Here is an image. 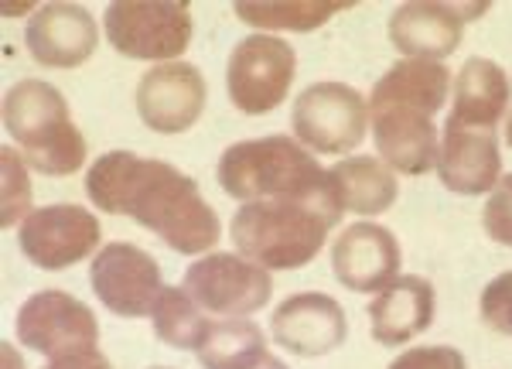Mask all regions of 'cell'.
I'll return each instance as SVG.
<instances>
[{
	"label": "cell",
	"instance_id": "6da1fadb",
	"mask_svg": "<svg viewBox=\"0 0 512 369\" xmlns=\"http://www.w3.org/2000/svg\"><path fill=\"white\" fill-rule=\"evenodd\" d=\"M86 195L110 216H130L161 236L175 253L195 257L219 243L222 223L202 199L195 178L168 161H147L134 151L103 154L86 175Z\"/></svg>",
	"mask_w": 512,
	"mask_h": 369
},
{
	"label": "cell",
	"instance_id": "7a4b0ae2",
	"mask_svg": "<svg viewBox=\"0 0 512 369\" xmlns=\"http://www.w3.org/2000/svg\"><path fill=\"white\" fill-rule=\"evenodd\" d=\"M451 72L441 62L400 59L373 86L369 113L379 158L400 175H427L437 168L434 113L448 103Z\"/></svg>",
	"mask_w": 512,
	"mask_h": 369
},
{
	"label": "cell",
	"instance_id": "3957f363",
	"mask_svg": "<svg viewBox=\"0 0 512 369\" xmlns=\"http://www.w3.org/2000/svg\"><path fill=\"white\" fill-rule=\"evenodd\" d=\"M342 212V199L246 202L233 216V243L239 257L267 270H301L321 253Z\"/></svg>",
	"mask_w": 512,
	"mask_h": 369
},
{
	"label": "cell",
	"instance_id": "277c9868",
	"mask_svg": "<svg viewBox=\"0 0 512 369\" xmlns=\"http://www.w3.org/2000/svg\"><path fill=\"white\" fill-rule=\"evenodd\" d=\"M216 175L222 192L243 205L263 199H338L332 171L321 168L301 141L284 134L226 147Z\"/></svg>",
	"mask_w": 512,
	"mask_h": 369
},
{
	"label": "cell",
	"instance_id": "5b68a950",
	"mask_svg": "<svg viewBox=\"0 0 512 369\" xmlns=\"http://www.w3.org/2000/svg\"><path fill=\"white\" fill-rule=\"evenodd\" d=\"M4 130L18 141L21 158L41 175H76L86 164V137L69 117V103L52 82L21 79L4 96Z\"/></svg>",
	"mask_w": 512,
	"mask_h": 369
},
{
	"label": "cell",
	"instance_id": "8992f818",
	"mask_svg": "<svg viewBox=\"0 0 512 369\" xmlns=\"http://www.w3.org/2000/svg\"><path fill=\"white\" fill-rule=\"evenodd\" d=\"M103 28L123 59L168 65L192 41V7L181 0H113Z\"/></svg>",
	"mask_w": 512,
	"mask_h": 369
},
{
	"label": "cell",
	"instance_id": "52a82bcc",
	"mask_svg": "<svg viewBox=\"0 0 512 369\" xmlns=\"http://www.w3.org/2000/svg\"><path fill=\"white\" fill-rule=\"evenodd\" d=\"M291 127L308 151L349 154L366 137L369 106L345 82H315L294 100Z\"/></svg>",
	"mask_w": 512,
	"mask_h": 369
},
{
	"label": "cell",
	"instance_id": "ba28073f",
	"mask_svg": "<svg viewBox=\"0 0 512 369\" xmlns=\"http://www.w3.org/2000/svg\"><path fill=\"white\" fill-rule=\"evenodd\" d=\"M297 76L294 45L274 35H250L243 38L229 55L226 86L229 100L236 110L260 117V113L277 110L291 93V82Z\"/></svg>",
	"mask_w": 512,
	"mask_h": 369
},
{
	"label": "cell",
	"instance_id": "9c48e42d",
	"mask_svg": "<svg viewBox=\"0 0 512 369\" xmlns=\"http://www.w3.org/2000/svg\"><path fill=\"white\" fill-rule=\"evenodd\" d=\"M185 287L192 301L209 315L219 318H246L260 311L274 294L270 270L239 257V253H209L188 267Z\"/></svg>",
	"mask_w": 512,
	"mask_h": 369
},
{
	"label": "cell",
	"instance_id": "30bf717a",
	"mask_svg": "<svg viewBox=\"0 0 512 369\" xmlns=\"http://www.w3.org/2000/svg\"><path fill=\"white\" fill-rule=\"evenodd\" d=\"M18 339L31 352H41L48 359L76 356V352L96 349L99 325L89 305L65 291H38L18 311Z\"/></svg>",
	"mask_w": 512,
	"mask_h": 369
},
{
	"label": "cell",
	"instance_id": "8fae6325",
	"mask_svg": "<svg viewBox=\"0 0 512 369\" xmlns=\"http://www.w3.org/2000/svg\"><path fill=\"white\" fill-rule=\"evenodd\" d=\"M89 284L103 301V308H110L120 318L151 315L164 294L158 260L134 243H106L93 260Z\"/></svg>",
	"mask_w": 512,
	"mask_h": 369
},
{
	"label": "cell",
	"instance_id": "7c38bea8",
	"mask_svg": "<svg viewBox=\"0 0 512 369\" xmlns=\"http://www.w3.org/2000/svg\"><path fill=\"white\" fill-rule=\"evenodd\" d=\"M18 246L28 264L41 270H65L99 246V219L82 205H45L18 226Z\"/></svg>",
	"mask_w": 512,
	"mask_h": 369
},
{
	"label": "cell",
	"instance_id": "4fadbf2b",
	"mask_svg": "<svg viewBox=\"0 0 512 369\" xmlns=\"http://www.w3.org/2000/svg\"><path fill=\"white\" fill-rule=\"evenodd\" d=\"M205 93L209 89L195 65H154L137 86V113L154 134H185L202 117Z\"/></svg>",
	"mask_w": 512,
	"mask_h": 369
},
{
	"label": "cell",
	"instance_id": "5bb4252c",
	"mask_svg": "<svg viewBox=\"0 0 512 369\" xmlns=\"http://www.w3.org/2000/svg\"><path fill=\"white\" fill-rule=\"evenodd\" d=\"M24 45L31 59L48 69H76L89 62L99 45L96 18L82 4H41L28 18L24 28Z\"/></svg>",
	"mask_w": 512,
	"mask_h": 369
},
{
	"label": "cell",
	"instance_id": "9a60e30c",
	"mask_svg": "<svg viewBox=\"0 0 512 369\" xmlns=\"http://www.w3.org/2000/svg\"><path fill=\"white\" fill-rule=\"evenodd\" d=\"M274 342L301 359H318L335 352L349 335V322L345 311L335 298L321 291H304L287 298L284 305L274 311Z\"/></svg>",
	"mask_w": 512,
	"mask_h": 369
},
{
	"label": "cell",
	"instance_id": "2e32d148",
	"mask_svg": "<svg viewBox=\"0 0 512 369\" xmlns=\"http://www.w3.org/2000/svg\"><path fill=\"white\" fill-rule=\"evenodd\" d=\"M465 7L441 0H410L390 18V41L400 55L420 62H441L458 52L465 38Z\"/></svg>",
	"mask_w": 512,
	"mask_h": 369
},
{
	"label": "cell",
	"instance_id": "e0dca14e",
	"mask_svg": "<svg viewBox=\"0 0 512 369\" xmlns=\"http://www.w3.org/2000/svg\"><path fill=\"white\" fill-rule=\"evenodd\" d=\"M335 277L349 291L379 294L386 284L396 281L400 270V243L386 226L355 223L345 229L332 246Z\"/></svg>",
	"mask_w": 512,
	"mask_h": 369
},
{
	"label": "cell",
	"instance_id": "ac0fdd59",
	"mask_svg": "<svg viewBox=\"0 0 512 369\" xmlns=\"http://www.w3.org/2000/svg\"><path fill=\"white\" fill-rule=\"evenodd\" d=\"M437 175L448 192L458 195H485L502 178V154L495 130L461 127L444 123V141L437 154Z\"/></svg>",
	"mask_w": 512,
	"mask_h": 369
},
{
	"label": "cell",
	"instance_id": "d6986e66",
	"mask_svg": "<svg viewBox=\"0 0 512 369\" xmlns=\"http://www.w3.org/2000/svg\"><path fill=\"white\" fill-rule=\"evenodd\" d=\"M437 311V294L431 281L417 274H403L393 284H386L383 291L369 305V332L379 346H403V342L417 339L420 332H427Z\"/></svg>",
	"mask_w": 512,
	"mask_h": 369
},
{
	"label": "cell",
	"instance_id": "ffe728a7",
	"mask_svg": "<svg viewBox=\"0 0 512 369\" xmlns=\"http://www.w3.org/2000/svg\"><path fill=\"white\" fill-rule=\"evenodd\" d=\"M512 100L509 76L502 72L499 62L492 59H468L461 65L458 82H454V106L451 123L478 130H495V123L506 117Z\"/></svg>",
	"mask_w": 512,
	"mask_h": 369
},
{
	"label": "cell",
	"instance_id": "44dd1931",
	"mask_svg": "<svg viewBox=\"0 0 512 369\" xmlns=\"http://www.w3.org/2000/svg\"><path fill=\"white\" fill-rule=\"evenodd\" d=\"M338 199L349 212H359V216H379V212H390L396 195H400V185H396L393 171L386 168L383 161L369 158V154H359V158L338 161L332 168Z\"/></svg>",
	"mask_w": 512,
	"mask_h": 369
},
{
	"label": "cell",
	"instance_id": "7402d4cb",
	"mask_svg": "<svg viewBox=\"0 0 512 369\" xmlns=\"http://www.w3.org/2000/svg\"><path fill=\"white\" fill-rule=\"evenodd\" d=\"M267 356V335L250 318L216 322L205 335V342L198 346V363L205 369H253Z\"/></svg>",
	"mask_w": 512,
	"mask_h": 369
},
{
	"label": "cell",
	"instance_id": "603a6c76",
	"mask_svg": "<svg viewBox=\"0 0 512 369\" xmlns=\"http://www.w3.org/2000/svg\"><path fill=\"white\" fill-rule=\"evenodd\" d=\"M352 0H308V4H256V0H236L233 11L236 18L250 28L260 31H315L321 24H328L335 14L349 11Z\"/></svg>",
	"mask_w": 512,
	"mask_h": 369
},
{
	"label": "cell",
	"instance_id": "cb8c5ba5",
	"mask_svg": "<svg viewBox=\"0 0 512 369\" xmlns=\"http://www.w3.org/2000/svg\"><path fill=\"white\" fill-rule=\"evenodd\" d=\"M151 325L164 346L192 352H198V346H202L212 328V322H205L202 308L195 305L185 287H164V294L151 311Z\"/></svg>",
	"mask_w": 512,
	"mask_h": 369
},
{
	"label": "cell",
	"instance_id": "d4e9b609",
	"mask_svg": "<svg viewBox=\"0 0 512 369\" xmlns=\"http://www.w3.org/2000/svg\"><path fill=\"white\" fill-rule=\"evenodd\" d=\"M0 161H4V226L24 223L31 216V182H28V164L14 147H4L0 151Z\"/></svg>",
	"mask_w": 512,
	"mask_h": 369
},
{
	"label": "cell",
	"instance_id": "484cf974",
	"mask_svg": "<svg viewBox=\"0 0 512 369\" xmlns=\"http://www.w3.org/2000/svg\"><path fill=\"white\" fill-rule=\"evenodd\" d=\"M482 226L495 243L512 246V175H502L482 212Z\"/></svg>",
	"mask_w": 512,
	"mask_h": 369
},
{
	"label": "cell",
	"instance_id": "4316f807",
	"mask_svg": "<svg viewBox=\"0 0 512 369\" xmlns=\"http://www.w3.org/2000/svg\"><path fill=\"white\" fill-rule=\"evenodd\" d=\"M478 308H482L485 325L495 328V332H502V335H512V270H506V274H499L495 281H489V287L482 291Z\"/></svg>",
	"mask_w": 512,
	"mask_h": 369
},
{
	"label": "cell",
	"instance_id": "83f0119b",
	"mask_svg": "<svg viewBox=\"0 0 512 369\" xmlns=\"http://www.w3.org/2000/svg\"><path fill=\"white\" fill-rule=\"evenodd\" d=\"M390 369H468L465 356L454 346H417L396 356Z\"/></svg>",
	"mask_w": 512,
	"mask_h": 369
},
{
	"label": "cell",
	"instance_id": "f1b7e54d",
	"mask_svg": "<svg viewBox=\"0 0 512 369\" xmlns=\"http://www.w3.org/2000/svg\"><path fill=\"white\" fill-rule=\"evenodd\" d=\"M45 369H113L110 359L103 356L99 349H89V352H76V356H59L52 359Z\"/></svg>",
	"mask_w": 512,
	"mask_h": 369
},
{
	"label": "cell",
	"instance_id": "f546056e",
	"mask_svg": "<svg viewBox=\"0 0 512 369\" xmlns=\"http://www.w3.org/2000/svg\"><path fill=\"white\" fill-rule=\"evenodd\" d=\"M253 369H287L284 363H280V359L277 356H267V359H263V363H256Z\"/></svg>",
	"mask_w": 512,
	"mask_h": 369
},
{
	"label": "cell",
	"instance_id": "4dcf8cb0",
	"mask_svg": "<svg viewBox=\"0 0 512 369\" xmlns=\"http://www.w3.org/2000/svg\"><path fill=\"white\" fill-rule=\"evenodd\" d=\"M506 144L512 147V113H509V117H506Z\"/></svg>",
	"mask_w": 512,
	"mask_h": 369
},
{
	"label": "cell",
	"instance_id": "1f68e13d",
	"mask_svg": "<svg viewBox=\"0 0 512 369\" xmlns=\"http://www.w3.org/2000/svg\"><path fill=\"white\" fill-rule=\"evenodd\" d=\"M151 369H171V366H151Z\"/></svg>",
	"mask_w": 512,
	"mask_h": 369
}]
</instances>
